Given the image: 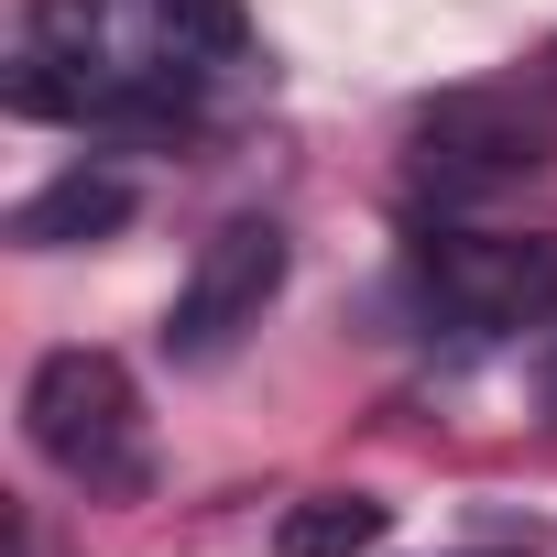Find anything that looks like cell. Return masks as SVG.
Segmentation results:
<instances>
[{
	"instance_id": "6da1fadb",
	"label": "cell",
	"mask_w": 557,
	"mask_h": 557,
	"mask_svg": "<svg viewBox=\"0 0 557 557\" xmlns=\"http://www.w3.org/2000/svg\"><path fill=\"white\" fill-rule=\"evenodd\" d=\"M23 437L45 470H66L77 492H143L153 459H143V405H132V372L110 350H45L34 383H23Z\"/></svg>"
},
{
	"instance_id": "7a4b0ae2",
	"label": "cell",
	"mask_w": 557,
	"mask_h": 557,
	"mask_svg": "<svg viewBox=\"0 0 557 557\" xmlns=\"http://www.w3.org/2000/svg\"><path fill=\"white\" fill-rule=\"evenodd\" d=\"M416 285L459 329H535V318H557V240H535V230H437L416 251Z\"/></svg>"
},
{
	"instance_id": "3957f363",
	"label": "cell",
	"mask_w": 557,
	"mask_h": 557,
	"mask_svg": "<svg viewBox=\"0 0 557 557\" xmlns=\"http://www.w3.org/2000/svg\"><path fill=\"white\" fill-rule=\"evenodd\" d=\"M273 285H285V230H273V219H230V230L197 240V262H186V285H175V307H164V350H175V361H219V350L273 307Z\"/></svg>"
},
{
	"instance_id": "277c9868",
	"label": "cell",
	"mask_w": 557,
	"mask_h": 557,
	"mask_svg": "<svg viewBox=\"0 0 557 557\" xmlns=\"http://www.w3.org/2000/svg\"><path fill=\"white\" fill-rule=\"evenodd\" d=\"M121 219H132V175L66 164L55 186H34V197L12 208V240H23V251H77V240H110Z\"/></svg>"
},
{
	"instance_id": "5b68a950",
	"label": "cell",
	"mask_w": 557,
	"mask_h": 557,
	"mask_svg": "<svg viewBox=\"0 0 557 557\" xmlns=\"http://www.w3.org/2000/svg\"><path fill=\"white\" fill-rule=\"evenodd\" d=\"M416 164H426V186H503L513 164H535V132H513V121H492V110L459 99V110L426 121V153Z\"/></svg>"
},
{
	"instance_id": "8992f818",
	"label": "cell",
	"mask_w": 557,
	"mask_h": 557,
	"mask_svg": "<svg viewBox=\"0 0 557 557\" xmlns=\"http://www.w3.org/2000/svg\"><path fill=\"white\" fill-rule=\"evenodd\" d=\"M383 535H394V503H372V492H318V503L273 513V557H372Z\"/></svg>"
},
{
	"instance_id": "52a82bcc",
	"label": "cell",
	"mask_w": 557,
	"mask_h": 557,
	"mask_svg": "<svg viewBox=\"0 0 557 557\" xmlns=\"http://www.w3.org/2000/svg\"><path fill=\"white\" fill-rule=\"evenodd\" d=\"M153 23L175 34V55H240V45H251L240 0H153Z\"/></svg>"
},
{
	"instance_id": "ba28073f",
	"label": "cell",
	"mask_w": 557,
	"mask_h": 557,
	"mask_svg": "<svg viewBox=\"0 0 557 557\" xmlns=\"http://www.w3.org/2000/svg\"><path fill=\"white\" fill-rule=\"evenodd\" d=\"M546 405H557V372H546Z\"/></svg>"
}]
</instances>
